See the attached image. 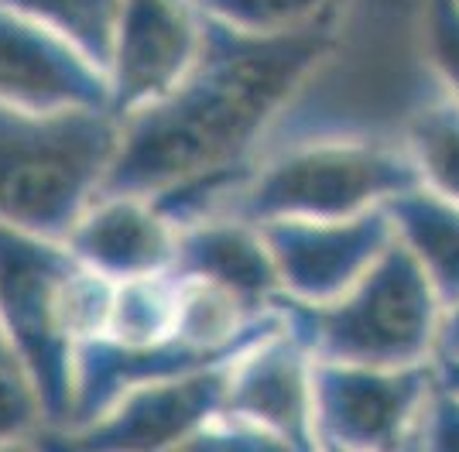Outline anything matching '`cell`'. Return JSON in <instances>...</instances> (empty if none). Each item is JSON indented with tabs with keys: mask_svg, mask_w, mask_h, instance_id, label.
<instances>
[{
	"mask_svg": "<svg viewBox=\"0 0 459 452\" xmlns=\"http://www.w3.org/2000/svg\"><path fill=\"white\" fill-rule=\"evenodd\" d=\"M343 7L312 28L250 35L206 14L199 58L172 93L131 113L100 196H154L192 175L247 165L306 79L333 56Z\"/></svg>",
	"mask_w": 459,
	"mask_h": 452,
	"instance_id": "obj_1",
	"label": "cell"
},
{
	"mask_svg": "<svg viewBox=\"0 0 459 452\" xmlns=\"http://www.w3.org/2000/svg\"><path fill=\"white\" fill-rule=\"evenodd\" d=\"M110 299L114 282L79 261L62 237L0 223V326L31 370L48 432L69 425L76 350L103 333Z\"/></svg>",
	"mask_w": 459,
	"mask_h": 452,
	"instance_id": "obj_2",
	"label": "cell"
},
{
	"mask_svg": "<svg viewBox=\"0 0 459 452\" xmlns=\"http://www.w3.org/2000/svg\"><path fill=\"white\" fill-rule=\"evenodd\" d=\"M421 175L404 141L370 134L295 137L257 154L247 178L216 216L264 226L274 220H350L387 206Z\"/></svg>",
	"mask_w": 459,
	"mask_h": 452,
	"instance_id": "obj_3",
	"label": "cell"
},
{
	"mask_svg": "<svg viewBox=\"0 0 459 452\" xmlns=\"http://www.w3.org/2000/svg\"><path fill=\"white\" fill-rule=\"evenodd\" d=\"M120 131L110 110L39 113L0 100V223L65 237L107 182Z\"/></svg>",
	"mask_w": 459,
	"mask_h": 452,
	"instance_id": "obj_4",
	"label": "cell"
},
{
	"mask_svg": "<svg viewBox=\"0 0 459 452\" xmlns=\"http://www.w3.org/2000/svg\"><path fill=\"white\" fill-rule=\"evenodd\" d=\"M281 309L316 360L360 367L432 363L446 316L432 278L402 240L340 299L308 305L281 295Z\"/></svg>",
	"mask_w": 459,
	"mask_h": 452,
	"instance_id": "obj_5",
	"label": "cell"
},
{
	"mask_svg": "<svg viewBox=\"0 0 459 452\" xmlns=\"http://www.w3.org/2000/svg\"><path fill=\"white\" fill-rule=\"evenodd\" d=\"M436 384V360L411 367H360L316 360V449H408Z\"/></svg>",
	"mask_w": 459,
	"mask_h": 452,
	"instance_id": "obj_6",
	"label": "cell"
},
{
	"mask_svg": "<svg viewBox=\"0 0 459 452\" xmlns=\"http://www.w3.org/2000/svg\"><path fill=\"white\" fill-rule=\"evenodd\" d=\"M206 11L199 0H124L110 56V113L127 120L172 93L199 58Z\"/></svg>",
	"mask_w": 459,
	"mask_h": 452,
	"instance_id": "obj_7",
	"label": "cell"
},
{
	"mask_svg": "<svg viewBox=\"0 0 459 452\" xmlns=\"http://www.w3.org/2000/svg\"><path fill=\"white\" fill-rule=\"evenodd\" d=\"M288 299L325 305L364 278L398 240L387 206L350 220H274L261 226Z\"/></svg>",
	"mask_w": 459,
	"mask_h": 452,
	"instance_id": "obj_8",
	"label": "cell"
},
{
	"mask_svg": "<svg viewBox=\"0 0 459 452\" xmlns=\"http://www.w3.org/2000/svg\"><path fill=\"white\" fill-rule=\"evenodd\" d=\"M230 387V363L195 374L141 384L117 401L103 418L76 432H58V446L103 452L182 449L195 429H203L223 408Z\"/></svg>",
	"mask_w": 459,
	"mask_h": 452,
	"instance_id": "obj_9",
	"label": "cell"
},
{
	"mask_svg": "<svg viewBox=\"0 0 459 452\" xmlns=\"http://www.w3.org/2000/svg\"><path fill=\"white\" fill-rule=\"evenodd\" d=\"M0 100L24 110H110V79L52 28L0 4Z\"/></svg>",
	"mask_w": 459,
	"mask_h": 452,
	"instance_id": "obj_10",
	"label": "cell"
},
{
	"mask_svg": "<svg viewBox=\"0 0 459 452\" xmlns=\"http://www.w3.org/2000/svg\"><path fill=\"white\" fill-rule=\"evenodd\" d=\"M312 367L316 357L288 322L261 336L230 363L223 408L274 432L285 449H316L312 435Z\"/></svg>",
	"mask_w": 459,
	"mask_h": 452,
	"instance_id": "obj_11",
	"label": "cell"
},
{
	"mask_svg": "<svg viewBox=\"0 0 459 452\" xmlns=\"http://www.w3.org/2000/svg\"><path fill=\"white\" fill-rule=\"evenodd\" d=\"M178 226L152 196H96L76 226L62 237L82 264L110 282L172 271L178 254Z\"/></svg>",
	"mask_w": 459,
	"mask_h": 452,
	"instance_id": "obj_12",
	"label": "cell"
},
{
	"mask_svg": "<svg viewBox=\"0 0 459 452\" xmlns=\"http://www.w3.org/2000/svg\"><path fill=\"white\" fill-rule=\"evenodd\" d=\"M172 271L223 284L227 291L261 312L274 309L285 295L278 264L261 226L233 216H210L182 226Z\"/></svg>",
	"mask_w": 459,
	"mask_h": 452,
	"instance_id": "obj_13",
	"label": "cell"
},
{
	"mask_svg": "<svg viewBox=\"0 0 459 452\" xmlns=\"http://www.w3.org/2000/svg\"><path fill=\"white\" fill-rule=\"evenodd\" d=\"M402 240L421 261L432 278L439 299L449 305L459 301V203L436 196L432 188H408L387 203Z\"/></svg>",
	"mask_w": 459,
	"mask_h": 452,
	"instance_id": "obj_14",
	"label": "cell"
},
{
	"mask_svg": "<svg viewBox=\"0 0 459 452\" xmlns=\"http://www.w3.org/2000/svg\"><path fill=\"white\" fill-rule=\"evenodd\" d=\"M178 322H182V278L178 271H161L131 282H114L103 336L124 346H154L178 336Z\"/></svg>",
	"mask_w": 459,
	"mask_h": 452,
	"instance_id": "obj_15",
	"label": "cell"
},
{
	"mask_svg": "<svg viewBox=\"0 0 459 452\" xmlns=\"http://www.w3.org/2000/svg\"><path fill=\"white\" fill-rule=\"evenodd\" d=\"M402 141L419 165L421 186L459 203V96L439 83V93L408 117Z\"/></svg>",
	"mask_w": 459,
	"mask_h": 452,
	"instance_id": "obj_16",
	"label": "cell"
},
{
	"mask_svg": "<svg viewBox=\"0 0 459 452\" xmlns=\"http://www.w3.org/2000/svg\"><path fill=\"white\" fill-rule=\"evenodd\" d=\"M0 4L52 28L103 73L110 69L124 0H0Z\"/></svg>",
	"mask_w": 459,
	"mask_h": 452,
	"instance_id": "obj_17",
	"label": "cell"
},
{
	"mask_svg": "<svg viewBox=\"0 0 459 452\" xmlns=\"http://www.w3.org/2000/svg\"><path fill=\"white\" fill-rule=\"evenodd\" d=\"M199 4L206 14L250 35L302 31L343 7V0H199Z\"/></svg>",
	"mask_w": 459,
	"mask_h": 452,
	"instance_id": "obj_18",
	"label": "cell"
},
{
	"mask_svg": "<svg viewBox=\"0 0 459 452\" xmlns=\"http://www.w3.org/2000/svg\"><path fill=\"white\" fill-rule=\"evenodd\" d=\"M45 429L48 422L41 412V397L31 380V370L21 360L7 329L0 326V449L24 446L31 435H41Z\"/></svg>",
	"mask_w": 459,
	"mask_h": 452,
	"instance_id": "obj_19",
	"label": "cell"
},
{
	"mask_svg": "<svg viewBox=\"0 0 459 452\" xmlns=\"http://www.w3.org/2000/svg\"><path fill=\"white\" fill-rule=\"evenodd\" d=\"M425 58L442 86L459 96V0L425 4Z\"/></svg>",
	"mask_w": 459,
	"mask_h": 452,
	"instance_id": "obj_20",
	"label": "cell"
},
{
	"mask_svg": "<svg viewBox=\"0 0 459 452\" xmlns=\"http://www.w3.org/2000/svg\"><path fill=\"white\" fill-rule=\"evenodd\" d=\"M408 449H436V452H459V395L436 384L421 412L411 446Z\"/></svg>",
	"mask_w": 459,
	"mask_h": 452,
	"instance_id": "obj_21",
	"label": "cell"
},
{
	"mask_svg": "<svg viewBox=\"0 0 459 452\" xmlns=\"http://www.w3.org/2000/svg\"><path fill=\"white\" fill-rule=\"evenodd\" d=\"M436 360H459V301L446 309L436 339Z\"/></svg>",
	"mask_w": 459,
	"mask_h": 452,
	"instance_id": "obj_22",
	"label": "cell"
},
{
	"mask_svg": "<svg viewBox=\"0 0 459 452\" xmlns=\"http://www.w3.org/2000/svg\"><path fill=\"white\" fill-rule=\"evenodd\" d=\"M436 374H439L442 387L459 395V360H436Z\"/></svg>",
	"mask_w": 459,
	"mask_h": 452,
	"instance_id": "obj_23",
	"label": "cell"
}]
</instances>
